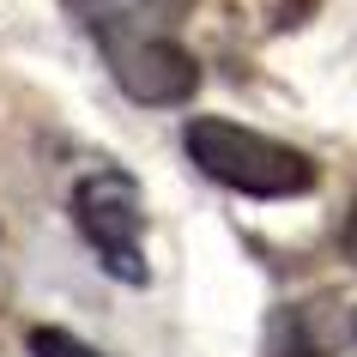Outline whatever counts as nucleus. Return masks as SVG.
Returning a JSON list of instances; mask_svg holds the SVG:
<instances>
[{
    "label": "nucleus",
    "instance_id": "f03ea898",
    "mask_svg": "<svg viewBox=\"0 0 357 357\" xmlns=\"http://www.w3.org/2000/svg\"><path fill=\"white\" fill-rule=\"evenodd\" d=\"M73 225L85 236V248L97 255V266L121 284H146V248H139V230H146V194L128 169H91L85 182L73 188Z\"/></svg>",
    "mask_w": 357,
    "mask_h": 357
},
{
    "label": "nucleus",
    "instance_id": "39448f33",
    "mask_svg": "<svg viewBox=\"0 0 357 357\" xmlns=\"http://www.w3.org/2000/svg\"><path fill=\"white\" fill-rule=\"evenodd\" d=\"M339 248H345V261L357 266V200H351V212H345V225H339Z\"/></svg>",
    "mask_w": 357,
    "mask_h": 357
},
{
    "label": "nucleus",
    "instance_id": "20e7f679",
    "mask_svg": "<svg viewBox=\"0 0 357 357\" xmlns=\"http://www.w3.org/2000/svg\"><path fill=\"white\" fill-rule=\"evenodd\" d=\"M31 357H109V351L85 345V339L67 333V327H31Z\"/></svg>",
    "mask_w": 357,
    "mask_h": 357
},
{
    "label": "nucleus",
    "instance_id": "f257e3e1",
    "mask_svg": "<svg viewBox=\"0 0 357 357\" xmlns=\"http://www.w3.org/2000/svg\"><path fill=\"white\" fill-rule=\"evenodd\" d=\"M182 146L200 164V176H212L218 188L255 194V200H291V194L315 188V158L284 139H266L255 128H236L225 115H194L182 128Z\"/></svg>",
    "mask_w": 357,
    "mask_h": 357
},
{
    "label": "nucleus",
    "instance_id": "7ed1b4c3",
    "mask_svg": "<svg viewBox=\"0 0 357 357\" xmlns=\"http://www.w3.org/2000/svg\"><path fill=\"white\" fill-rule=\"evenodd\" d=\"M97 43H103V55H109L115 85H121L133 103L169 109V103H188L194 85H200V67H194V55L176 37H146V31H133V24L103 19L97 24Z\"/></svg>",
    "mask_w": 357,
    "mask_h": 357
}]
</instances>
